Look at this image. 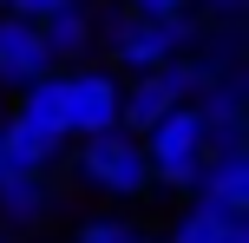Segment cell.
Masks as SVG:
<instances>
[{
  "label": "cell",
  "mask_w": 249,
  "mask_h": 243,
  "mask_svg": "<svg viewBox=\"0 0 249 243\" xmlns=\"http://www.w3.org/2000/svg\"><path fill=\"white\" fill-rule=\"evenodd\" d=\"M66 165H72L79 191L99 197V210H138V204H151V191H158V184H151V165H144V151H138L131 131L79 138L72 151H66Z\"/></svg>",
  "instance_id": "cell-2"
},
{
  "label": "cell",
  "mask_w": 249,
  "mask_h": 243,
  "mask_svg": "<svg viewBox=\"0 0 249 243\" xmlns=\"http://www.w3.org/2000/svg\"><path fill=\"white\" fill-rule=\"evenodd\" d=\"M203 20L197 13H164V20H144V13H99V53L118 79H138V73H164L171 59H184L197 46Z\"/></svg>",
  "instance_id": "cell-1"
},
{
  "label": "cell",
  "mask_w": 249,
  "mask_h": 243,
  "mask_svg": "<svg viewBox=\"0 0 249 243\" xmlns=\"http://www.w3.org/2000/svg\"><path fill=\"white\" fill-rule=\"evenodd\" d=\"M0 243H13V237H7V230H0Z\"/></svg>",
  "instance_id": "cell-18"
},
{
  "label": "cell",
  "mask_w": 249,
  "mask_h": 243,
  "mask_svg": "<svg viewBox=\"0 0 249 243\" xmlns=\"http://www.w3.org/2000/svg\"><path fill=\"white\" fill-rule=\"evenodd\" d=\"M158 243H249V217H230V210H210L197 197H184L177 217L158 230Z\"/></svg>",
  "instance_id": "cell-11"
},
{
  "label": "cell",
  "mask_w": 249,
  "mask_h": 243,
  "mask_svg": "<svg viewBox=\"0 0 249 243\" xmlns=\"http://www.w3.org/2000/svg\"><path fill=\"white\" fill-rule=\"evenodd\" d=\"M184 105V92H177L171 73H138L118 86V131H131V138H144L151 125H158L164 112H177Z\"/></svg>",
  "instance_id": "cell-10"
},
{
  "label": "cell",
  "mask_w": 249,
  "mask_h": 243,
  "mask_svg": "<svg viewBox=\"0 0 249 243\" xmlns=\"http://www.w3.org/2000/svg\"><path fill=\"white\" fill-rule=\"evenodd\" d=\"M72 243H158V230L131 210H86L72 224Z\"/></svg>",
  "instance_id": "cell-12"
},
{
  "label": "cell",
  "mask_w": 249,
  "mask_h": 243,
  "mask_svg": "<svg viewBox=\"0 0 249 243\" xmlns=\"http://www.w3.org/2000/svg\"><path fill=\"white\" fill-rule=\"evenodd\" d=\"M7 118L39 125V131H59V73H46V79H33L26 92H13V112ZM59 138H66V131H59Z\"/></svg>",
  "instance_id": "cell-13"
},
{
  "label": "cell",
  "mask_w": 249,
  "mask_h": 243,
  "mask_svg": "<svg viewBox=\"0 0 249 243\" xmlns=\"http://www.w3.org/2000/svg\"><path fill=\"white\" fill-rule=\"evenodd\" d=\"M66 217L59 178H0V230L7 237H39Z\"/></svg>",
  "instance_id": "cell-5"
},
{
  "label": "cell",
  "mask_w": 249,
  "mask_h": 243,
  "mask_svg": "<svg viewBox=\"0 0 249 243\" xmlns=\"http://www.w3.org/2000/svg\"><path fill=\"white\" fill-rule=\"evenodd\" d=\"M0 178H7V145H0Z\"/></svg>",
  "instance_id": "cell-17"
},
{
  "label": "cell",
  "mask_w": 249,
  "mask_h": 243,
  "mask_svg": "<svg viewBox=\"0 0 249 243\" xmlns=\"http://www.w3.org/2000/svg\"><path fill=\"white\" fill-rule=\"evenodd\" d=\"M118 86L124 79L112 73V66H99V59L59 73V131H66V145L118 131Z\"/></svg>",
  "instance_id": "cell-4"
},
{
  "label": "cell",
  "mask_w": 249,
  "mask_h": 243,
  "mask_svg": "<svg viewBox=\"0 0 249 243\" xmlns=\"http://www.w3.org/2000/svg\"><path fill=\"white\" fill-rule=\"evenodd\" d=\"M46 73H53V59H46L39 26L0 7V86H7V92H26L33 79H46Z\"/></svg>",
  "instance_id": "cell-7"
},
{
  "label": "cell",
  "mask_w": 249,
  "mask_h": 243,
  "mask_svg": "<svg viewBox=\"0 0 249 243\" xmlns=\"http://www.w3.org/2000/svg\"><path fill=\"white\" fill-rule=\"evenodd\" d=\"M0 7H7V13H20V20H53V13H66V7H79V0H0Z\"/></svg>",
  "instance_id": "cell-15"
},
{
  "label": "cell",
  "mask_w": 249,
  "mask_h": 243,
  "mask_svg": "<svg viewBox=\"0 0 249 243\" xmlns=\"http://www.w3.org/2000/svg\"><path fill=\"white\" fill-rule=\"evenodd\" d=\"M190 13H197L203 26H243L249 0H190Z\"/></svg>",
  "instance_id": "cell-14"
},
{
  "label": "cell",
  "mask_w": 249,
  "mask_h": 243,
  "mask_svg": "<svg viewBox=\"0 0 249 243\" xmlns=\"http://www.w3.org/2000/svg\"><path fill=\"white\" fill-rule=\"evenodd\" d=\"M39 39H46L53 73L86 66L92 53H99V13H92V0H79V7H66V13H53V20H39Z\"/></svg>",
  "instance_id": "cell-8"
},
{
  "label": "cell",
  "mask_w": 249,
  "mask_h": 243,
  "mask_svg": "<svg viewBox=\"0 0 249 243\" xmlns=\"http://www.w3.org/2000/svg\"><path fill=\"white\" fill-rule=\"evenodd\" d=\"M138 151H144L151 184H158V191L190 197V178H197V165L210 158V138H203V118H197V105H177V112H164L158 125H151L144 138H138Z\"/></svg>",
  "instance_id": "cell-3"
},
{
  "label": "cell",
  "mask_w": 249,
  "mask_h": 243,
  "mask_svg": "<svg viewBox=\"0 0 249 243\" xmlns=\"http://www.w3.org/2000/svg\"><path fill=\"white\" fill-rule=\"evenodd\" d=\"M190 197L210 210H230V217H249V145L243 151H210L190 178Z\"/></svg>",
  "instance_id": "cell-6"
},
{
  "label": "cell",
  "mask_w": 249,
  "mask_h": 243,
  "mask_svg": "<svg viewBox=\"0 0 249 243\" xmlns=\"http://www.w3.org/2000/svg\"><path fill=\"white\" fill-rule=\"evenodd\" d=\"M124 13H144V20H164V13H190V0H118Z\"/></svg>",
  "instance_id": "cell-16"
},
{
  "label": "cell",
  "mask_w": 249,
  "mask_h": 243,
  "mask_svg": "<svg viewBox=\"0 0 249 243\" xmlns=\"http://www.w3.org/2000/svg\"><path fill=\"white\" fill-rule=\"evenodd\" d=\"M0 145H7V178H53L66 165V151H72L59 131L20 125V118H0Z\"/></svg>",
  "instance_id": "cell-9"
}]
</instances>
